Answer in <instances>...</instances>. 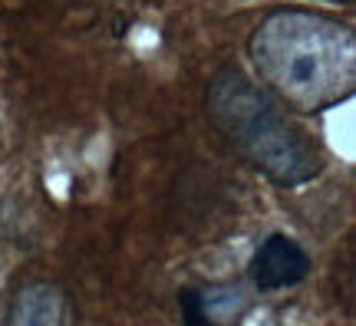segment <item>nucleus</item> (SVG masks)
<instances>
[{"mask_svg": "<svg viewBox=\"0 0 356 326\" xmlns=\"http://www.w3.org/2000/svg\"><path fill=\"white\" fill-rule=\"evenodd\" d=\"M310 274V257L297 241L284 238V234H270V238L257 247L254 263H251V277L261 290H284L297 287L300 280Z\"/></svg>", "mask_w": 356, "mask_h": 326, "instance_id": "nucleus-3", "label": "nucleus"}, {"mask_svg": "<svg viewBox=\"0 0 356 326\" xmlns=\"http://www.w3.org/2000/svg\"><path fill=\"white\" fill-rule=\"evenodd\" d=\"M251 60L267 92L297 113H323L356 86L353 30L323 13H270L251 37Z\"/></svg>", "mask_w": 356, "mask_h": 326, "instance_id": "nucleus-1", "label": "nucleus"}, {"mask_svg": "<svg viewBox=\"0 0 356 326\" xmlns=\"http://www.w3.org/2000/svg\"><path fill=\"white\" fill-rule=\"evenodd\" d=\"M7 326H70V300L53 280H26L13 293Z\"/></svg>", "mask_w": 356, "mask_h": 326, "instance_id": "nucleus-4", "label": "nucleus"}, {"mask_svg": "<svg viewBox=\"0 0 356 326\" xmlns=\"http://www.w3.org/2000/svg\"><path fill=\"white\" fill-rule=\"evenodd\" d=\"M330 3H343V0H330Z\"/></svg>", "mask_w": 356, "mask_h": 326, "instance_id": "nucleus-5", "label": "nucleus"}, {"mask_svg": "<svg viewBox=\"0 0 356 326\" xmlns=\"http://www.w3.org/2000/svg\"><path fill=\"white\" fill-rule=\"evenodd\" d=\"M204 113L221 138L274 185L297 188L320 175L317 142L284 115L280 102L241 70H221L208 83Z\"/></svg>", "mask_w": 356, "mask_h": 326, "instance_id": "nucleus-2", "label": "nucleus"}]
</instances>
